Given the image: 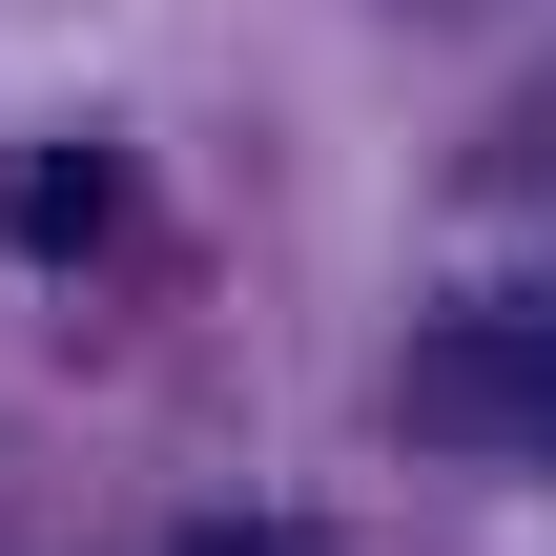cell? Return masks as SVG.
Masks as SVG:
<instances>
[{
	"instance_id": "1",
	"label": "cell",
	"mask_w": 556,
	"mask_h": 556,
	"mask_svg": "<svg viewBox=\"0 0 556 556\" xmlns=\"http://www.w3.org/2000/svg\"><path fill=\"white\" fill-rule=\"evenodd\" d=\"M433 413H475V433H536V454H556V309L475 330V351H433Z\"/></svg>"
},
{
	"instance_id": "2",
	"label": "cell",
	"mask_w": 556,
	"mask_h": 556,
	"mask_svg": "<svg viewBox=\"0 0 556 556\" xmlns=\"http://www.w3.org/2000/svg\"><path fill=\"white\" fill-rule=\"evenodd\" d=\"M0 227H21V248H83V227H103V165H83V144H41V165L0 186Z\"/></svg>"
}]
</instances>
